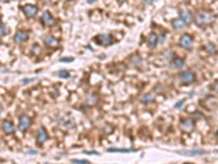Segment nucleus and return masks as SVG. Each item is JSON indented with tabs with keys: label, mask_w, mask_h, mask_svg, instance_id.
Wrapping results in <instances>:
<instances>
[{
	"label": "nucleus",
	"mask_w": 218,
	"mask_h": 164,
	"mask_svg": "<svg viewBox=\"0 0 218 164\" xmlns=\"http://www.w3.org/2000/svg\"><path fill=\"white\" fill-rule=\"evenodd\" d=\"M214 22V17L207 11H201L196 14V23L199 26H207Z\"/></svg>",
	"instance_id": "nucleus-1"
},
{
	"label": "nucleus",
	"mask_w": 218,
	"mask_h": 164,
	"mask_svg": "<svg viewBox=\"0 0 218 164\" xmlns=\"http://www.w3.org/2000/svg\"><path fill=\"white\" fill-rule=\"evenodd\" d=\"M94 41L97 42L98 45H104V47H106V45L112 44V37L109 36V34H98L97 37L94 39Z\"/></svg>",
	"instance_id": "nucleus-2"
},
{
	"label": "nucleus",
	"mask_w": 218,
	"mask_h": 164,
	"mask_svg": "<svg viewBox=\"0 0 218 164\" xmlns=\"http://www.w3.org/2000/svg\"><path fill=\"white\" fill-rule=\"evenodd\" d=\"M22 11L25 12V15H26L27 18H33V17L38 12V8H37V6H34V4H26V6L22 7Z\"/></svg>",
	"instance_id": "nucleus-3"
},
{
	"label": "nucleus",
	"mask_w": 218,
	"mask_h": 164,
	"mask_svg": "<svg viewBox=\"0 0 218 164\" xmlns=\"http://www.w3.org/2000/svg\"><path fill=\"white\" fill-rule=\"evenodd\" d=\"M180 47L184 49H191L192 48V37L189 34H184L180 39Z\"/></svg>",
	"instance_id": "nucleus-4"
},
{
	"label": "nucleus",
	"mask_w": 218,
	"mask_h": 164,
	"mask_svg": "<svg viewBox=\"0 0 218 164\" xmlns=\"http://www.w3.org/2000/svg\"><path fill=\"white\" fill-rule=\"evenodd\" d=\"M30 125H32V120H30V118L27 115H22L19 118V130L21 131H26L30 127Z\"/></svg>",
	"instance_id": "nucleus-5"
},
{
	"label": "nucleus",
	"mask_w": 218,
	"mask_h": 164,
	"mask_svg": "<svg viewBox=\"0 0 218 164\" xmlns=\"http://www.w3.org/2000/svg\"><path fill=\"white\" fill-rule=\"evenodd\" d=\"M180 79L184 84H192V82H195V74L192 71H183L180 74Z\"/></svg>",
	"instance_id": "nucleus-6"
},
{
	"label": "nucleus",
	"mask_w": 218,
	"mask_h": 164,
	"mask_svg": "<svg viewBox=\"0 0 218 164\" xmlns=\"http://www.w3.org/2000/svg\"><path fill=\"white\" fill-rule=\"evenodd\" d=\"M27 37H29V33L27 32H25V30H18V32L15 33V36H14V41L18 42V44H21V42L26 41Z\"/></svg>",
	"instance_id": "nucleus-7"
},
{
	"label": "nucleus",
	"mask_w": 218,
	"mask_h": 164,
	"mask_svg": "<svg viewBox=\"0 0 218 164\" xmlns=\"http://www.w3.org/2000/svg\"><path fill=\"white\" fill-rule=\"evenodd\" d=\"M42 23L44 25H48V26H52V25L56 23V19L52 17L49 11H45L44 15H42Z\"/></svg>",
	"instance_id": "nucleus-8"
},
{
	"label": "nucleus",
	"mask_w": 218,
	"mask_h": 164,
	"mask_svg": "<svg viewBox=\"0 0 218 164\" xmlns=\"http://www.w3.org/2000/svg\"><path fill=\"white\" fill-rule=\"evenodd\" d=\"M180 155H186V156H202L206 153V150L203 149H192V150H180Z\"/></svg>",
	"instance_id": "nucleus-9"
},
{
	"label": "nucleus",
	"mask_w": 218,
	"mask_h": 164,
	"mask_svg": "<svg viewBox=\"0 0 218 164\" xmlns=\"http://www.w3.org/2000/svg\"><path fill=\"white\" fill-rule=\"evenodd\" d=\"M194 126H195L194 119H186L183 123H181V128H183L184 131H187V133L194 130Z\"/></svg>",
	"instance_id": "nucleus-10"
},
{
	"label": "nucleus",
	"mask_w": 218,
	"mask_h": 164,
	"mask_svg": "<svg viewBox=\"0 0 218 164\" xmlns=\"http://www.w3.org/2000/svg\"><path fill=\"white\" fill-rule=\"evenodd\" d=\"M47 140H48V133H47V130H45L44 127H41L38 130V133H37V142L44 144Z\"/></svg>",
	"instance_id": "nucleus-11"
},
{
	"label": "nucleus",
	"mask_w": 218,
	"mask_h": 164,
	"mask_svg": "<svg viewBox=\"0 0 218 164\" xmlns=\"http://www.w3.org/2000/svg\"><path fill=\"white\" fill-rule=\"evenodd\" d=\"M180 18L183 19L184 22H186V25H189L192 22V15H191V12L188 11V10H183V11L180 12Z\"/></svg>",
	"instance_id": "nucleus-12"
},
{
	"label": "nucleus",
	"mask_w": 218,
	"mask_h": 164,
	"mask_svg": "<svg viewBox=\"0 0 218 164\" xmlns=\"http://www.w3.org/2000/svg\"><path fill=\"white\" fill-rule=\"evenodd\" d=\"M3 131L6 134H12L14 133V125L11 120H4L3 122Z\"/></svg>",
	"instance_id": "nucleus-13"
},
{
	"label": "nucleus",
	"mask_w": 218,
	"mask_h": 164,
	"mask_svg": "<svg viewBox=\"0 0 218 164\" xmlns=\"http://www.w3.org/2000/svg\"><path fill=\"white\" fill-rule=\"evenodd\" d=\"M186 26H187L186 22H184L181 18H177V19H174V21H173V27H174L176 30L183 29V27H186Z\"/></svg>",
	"instance_id": "nucleus-14"
},
{
	"label": "nucleus",
	"mask_w": 218,
	"mask_h": 164,
	"mask_svg": "<svg viewBox=\"0 0 218 164\" xmlns=\"http://www.w3.org/2000/svg\"><path fill=\"white\" fill-rule=\"evenodd\" d=\"M154 98H153V94H151V93H146V94H143L141 98V101L143 103V104H151Z\"/></svg>",
	"instance_id": "nucleus-15"
},
{
	"label": "nucleus",
	"mask_w": 218,
	"mask_h": 164,
	"mask_svg": "<svg viewBox=\"0 0 218 164\" xmlns=\"http://www.w3.org/2000/svg\"><path fill=\"white\" fill-rule=\"evenodd\" d=\"M157 42H158V37H157L156 33H151L150 36H149V47L154 48L157 45Z\"/></svg>",
	"instance_id": "nucleus-16"
},
{
	"label": "nucleus",
	"mask_w": 218,
	"mask_h": 164,
	"mask_svg": "<svg viewBox=\"0 0 218 164\" xmlns=\"http://www.w3.org/2000/svg\"><path fill=\"white\" fill-rule=\"evenodd\" d=\"M44 41H45V44H47V45H49V47H56V45L59 44L56 39H53V37H49V36H48V37H45V40H44Z\"/></svg>",
	"instance_id": "nucleus-17"
},
{
	"label": "nucleus",
	"mask_w": 218,
	"mask_h": 164,
	"mask_svg": "<svg viewBox=\"0 0 218 164\" xmlns=\"http://www.w3.org/2000/svg\"><path fill=\"white\" fill-rule=\"evenodd\" d=\"M183 64H184V59H181V57H176V59H173V62H172V66L176 67V69H180Z\"/></svg>",
	"instance_id": "nucleus-18"
},
{
	"label": "nucleus",
	"mask_w": 218,
	"mask_h": 164,
	"mask_svg": "<svg viewBox=\"0 0 218 164\" xmlns=\"http://www.w3.org/2000/svg\"><path fill=\"white\" fill-rule=\"evenodd\" d=\"M131 60H132V63L135 66H141L142 64V57L138 56V55H134V56L131 57Z\"/></svg>",
	"instance_id": "nucleus-19"
},
{
	"label": "nucleus",
	"mask_w": 218,
	"mask_h": 164,
	"mask_svg": "<svg viewBox=\"0 0 218 164\" xmlns=\"http://www.w3.org/2000/svg\"><path fill=\"white\" fill-rule=\"evenodd\" d=\"M131 150H135V149H115V148H109L108 152H121V153H127V152H131Z\"/></svg>",
	"instance_id": "nucleus-20"
},
{
	"label": "nucleus",
	"mask_w": 218,
	"mask_h": 164,
	"mask_svg": "<svg viewBox=\"0 0 218 164\" xmlns=\"http://www.w3.org/2000/svg\"><path fill=\"white\" fill-rule=\"evenodd\" d=\"M206 48H207V51H209V54H211V55H214V54H215V45H214V44L209 42Z\"/></svg>",
	"instance_id": "nucleus-21"
},
{
	"label": "nucleus",
	"mask_w": 218,
	"mask_h": 164,
	"mask_svg": "<svg viewBox=\"0 0 218 164\" xmlns=\"http://www.w3.org/2000/svg\"><path fill=\"white\" fill-rule=\"evenodd\" d=\"M59 77L60 78H70V73H68L67 70H62V71L59 73Z\"/></svg>",
	"instance_id": "nucleus-22"
},
{
	"label": "nucleus",
	"mask_w": 218,
	"mask_h": 164,
	"mask_svg": "<svg viewBox=\"0 0 218 164\" xmlns=\"http://www.w3.org/2000/svg\"><path fill=\"white\" fill-rule=\"evenodd\" d=\"M86 103L90 104V105H94L95 103H97V97H89L87 100H86Z\"/></svg>",
	"instance_id": "nucleus-23"
},
{
	"label": "nucleus",
	"mask_w": 218,
	"mask_h": 164,
	"mask_svg": "<svg viewBox=\"0 0 218 164\" xmlns=\"http://www.w3.org/2000/svg\"><path fill=\"white\" fill-rule=\"evenodd\" d=\"M8 34V29H7L6 23H2V36H7Z\"/></svg>",
	"instance_id": "nucleus-24"
},
{
	"label": "nucleus",
	"mask_w": 218,
	"mask_h": 164,
	"mask_svg": "<svg viewBox=\"0 0 218 164\" xmlns=\"http://www.w3.org/2000/svg\"><path fill=\"white\" fill-rule=\"evenodd\" d=\"M184 103H186V100H184V98H183V100H180V101L177 103L176 105H174V108H176V110H180V108L183 107V104H184Z\"/></svg>",
	"instance_id": "nucleus-25"
},
{
	"label": "nucleus",
	"mask_w": 218,
	"mask_h": 164,
	"mask_svg": "<svg viewBox=\"0 0 218 164\" xmlns=\"http://www.w3.org/2000/svg\"><path fill=\"white\" fill-rule=\"evenodd\" d=\"M33 49H34V54L35 55L40 54V45L38 44H34V45H33Z\"/></svg>",
	"instance_id": "nucleus-26"
},
{
	"label": "nucleus",
	"mask_w": 218,
	"mask_h": 164,
	"mask_svg": "<svg viewBox=\"0 0 218 164\" xmlns=\"http://www.w3.org/2000/svg\"><path fill=\"white\" fill-rule=\"evenodd\" d=\"M74 164H89L87 160H72Z\"/></svg>",
	"instance_id": "nucleus-27"
},
{
	"label": "nucleus",
	"mask_w": 218,
	"mask_h": 164,
	"mask_svg": "<svg viewBox=\"0 0 218 164\" xmlns=\"http://www.w3.org/2000/svg\"><path fill=\"white\" fill-rule=\"evenodd\" d=\"M33 81H34V78H26V79L22 81V84H23V85H27V84H30V82H33Z\"/></svg>",
	"instance_id": "nucleus-28"
},
{
	"label": "nucleus",
	"mask_w": 218,
	"mask_h": 164,
	"mask_svg": "<svg viewBox=\"0 0 218 164\" xmlns=\"http://www.w3.org/2000/svg\"><path fill=\"white\" fill-rule=\"evenodd\" d=\"M213 89H214V92H215V93H218V81H217V82H215V84H214V86H213Z\"/></svg>",
	"instance_id": "nucleus-29"
},
{
	"label": "nucleus",
	"mask_w": 218,
	"mask_h": 164,
	"mask_svg": "<svg viewBox=\"0 0 218 164\" xmlns=\"http://www.w3.org/2000/svg\"><path fill=\"white\" fill-rule=\"evenodd\" d=\"M62 62H72V57H63Z\"/></svg>",
	"instance_id": "nucleus-30"
},
{
	"label": "nucleus",
	"mask_w": 218,
	"mask_h": 164,
	"mask_svg": "<svg viewBox=\"0 0 218 164\" xmlns=\"http://www.w3.org/2000/svg\"><path fill=\"white\" fill-rule=\"evenodd\" d=\"M117 2H120V3H123V2H124V0H117Z\"/></svg>",
	"instance_id": "nucleus-31"
},
{
	"label": "nucleus",
	"mask_w": 218,
	"mask_h": 164,
	"mask_svg": "<svg viewBox=\"0 0 218 164\" xmlns=\"http://www.w3.org/2000/svg\"><path fill=\"white\" fill-rule=\"evenodd\" d=\"M186 164H191V163H186Z\"/></svg>",
	"instance_id": "nucleus-32"
},
{
	"label": "nucleus",
	"mask_w": 218,
	"mask_h": 164,
	"mask_svg": "<svg viewBox=\"0 0 218 164\" xmlns=\"http://www.w3.org/2000/svg\"><path fill=\"white\" fill-rule=\"evenodd\" d=\"M65 2H70V0H65Z\"/></svg>",
	"instance_id": "nucleus-33"
}]
</instances>
